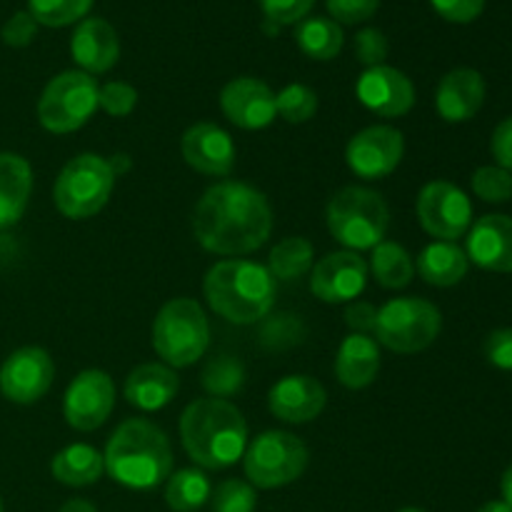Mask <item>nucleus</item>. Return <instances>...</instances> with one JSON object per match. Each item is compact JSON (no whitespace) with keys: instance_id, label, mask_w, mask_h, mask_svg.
I'll use <instances>...</instances> for the list:
<instances>
[{"instance_id":"3","label":"nucleus","mask_w":512,"mask_h":512,"mask_svg":"<svg viewBox=\"0 0 512 512\" xmlns=\"http://www.w3.org/2000/svg\"><path fill=\"white\" fill-rule=\"evenodd\" d=\"M105 473L130 490H153L173 473V450L163 430L145 418L115 428L105 445Z\"/></svg>"},{"instance_id":"21","label":"nucleus","mask_w":512,"mask_h":512,"mask_svg":"<svg viewBox=\"0 0 512 512\" xmlns=\"http://www.w3.org/2000/svg\"><path fill=\"white\" fill-rule=\"evenodd\" d=\"M468 260L493 273H512V218L485 215L468 233Z\"/></svg>"},{"instance_id":"22","label":"nucleus","mask_w":512,"mask_h":512,"mask_svg":"<svg viewBox=\"0 0 512 512\" xmlns=\"http://www.w3.org/2000/svg\"><path fill=\"white\" fill-rule=\"evenodd\" d=\"M485 103V80L473 68H455L440 80L435 108L448 123H465L475 118Z\"/></svg>"},{"instance_id":"8","label":"nucleus","mask_w":512,"mask_h":512,"mask_svg":"<svg viewBox=\"0 0 512 512\" xmlns=\"http://www.w3.org/2000/svg\"><path fill=\"white\" fill-rule=\"evenodd\" d=\"M308 460L310 453L303 440L285 430H268L245 448V478L260 490L285 488L305 473Z\"/></svg>"},{"instance_id":"39","label":"nucleus","mask_w":512,"mask_h":512,"mask_svg":"<svg viewBox=\"0 0 512 512\" xmlns=\"http://www.w3.org/2000/svg\"><path fill=\"white\" fill-rule=\"evenodd\" d=\"M355 55L365 68H375V65H385L388 58V38L383 30L378 28H363L355 35Z\"/></svg>"},{"instance_id":"36","label":"nucleus","mask_w":512,"mask_h":512,"mask_svg":"<svg viewBox=\"0 0 512 512\" xmlns=\"http://www.w3.org/2000/svg\"><path fill=\"white\" fill-rule=\"evenodd\" d=\"M473 193L485 203H505L512 198V173L498 165L478 168L473 173Z\"/></svg>"},{"instance_id":"13","label":"nucleus","mask_w":512,"mask_h":512,"mask_svg":"<svg viewBox=\"0 0 512 512\" xmlns=\"http://www.w3.org/2000/svg\"><path fill=\"white\" fill-rule=\"evenodd\" d=\"M115 408V385L105 370H83L65 390V423L78 433L98 430Z\"/></svg>"},{"instance_id":"17","label":"nucleus","mask_w":512,"mask_h":512,"mask_svg":"<svg viewBox=\"0 0 512 512\" xmlns=\"http://www.w3.org/2000/svg\"><path fill=\"white\" fill-rule=\"evenodd\" d=\"M225 118L243 130H263L275 120V93L258 78H235L220 93Z\"/></svg>"},{"instance_id":"38","label":"nucleus","mask_w":512,"mask_h":512,"mask_svg":"<svg viewBox=\"0 0 512 512\" xmlns=\"http://www.w3.org/2000/svg\"><path fill=\"white\" fill-rule=\"evenodd\" d=\"M265 20L273 25H298L300 20L308 18L315 0H258Z\"/></svg>"},{"instance_id":"34","label":"nucleus","mask_w":512,"mask_h":512,"mask_svg":"<svg viewBox=\"0 0 512 512\" xmlns=\"http://www.w3.org/2000/svg\"><path fill=\"white\" fill-rule=\"evenodd\" d=\"M275 110L288 123H308L318 113V95L303 83H290L275 95Z\"/></svg>"},{"instance_id":"15","label":"nucleus","mask_w":512,"mask_h":512,"mask_svg":"<svg viewBox=\"0 0 512 512\" xmlns=\"http://www.w3.org/2000/svg\"><path fill=\"white\" fill-rule=\"evenodd\" d=\"M368 263L353 250L330 253L315 263L310 290L323 303H353L368 285Z\"/></svg>"},{"instance_id":"7","label":"nucleus","mask_w":512,"mask_h":512,"mask_svg":"<svg viewBox=\"0 0 512 512\" xmlns=\"http://www.w3.org/2000/svg\"><path fill=\"white\" fill-rule=\"evenodd\" d=\"M115 175L103 155L83 153L65 163L53 188L55 208L70 220L93 218L113 193Z\"/></svg>"},{"instance_id":"28","label":"nucleus","mask_w":512,"mask_h":512,"mask_svg":"<svg viewBox=\"0 0 512 512\" xmlns=\"http://www.w3.org/2000/svg\"><path fill=\"white\" fill-rule=\"evenodd\" d=\"M295 43L308 58L313 60H333L340 55L345 43L343 28L333 18H305L295 28Z\"/></svg>"},{"instance_id":"20","label":"nucleus","mask_w":512,"mask_h":512,"mask_svg":"<svg viewBox=\"0 0 512 512\" xmlns=\"http://www.w3.org/2000/svg\"><path fill=\"white\" fill-rule=\"evenodd\" d=\"M70 55L83 73H108L120 58V38L108 20L83 18L70 35Z\"/></svg>"},{"instance_id":"50","label":"nucleus","mask_w":512,"mask_h":512,"mask_svg":"<svg viewBox=\"0 0 512 512\" xmlns=\"http://www.w3.org/2000/svg\"><path fill=\"white\" fill-rule=\"evenodd\" d=\"M398 512H425V510H420V508H403V510H398Z\"/></svg>"},{"instance_id":"31","label":"nucleus","mask_w":512,"mask_h":512,"mask_svg":"<svg viewBox=\"0 0 512 512\" xmlns=\"http://www.w3.org/2000/svg\"><path fill=\"white\" fill-rule=\"evenodd\" d=\"M315 248L308 238H283L268 258V270L275 280H298L313 270Z\"/></svg>"},{"instance_id":"42","label":"nucleus","mask_w":512,"mask_h":512,"mask_svg":"<svg viewBox=\"0 0 512 512\" xmlns=\"http://www.w3.org/2000/svg\"><path fill=\"white\" fill-rule=\"evenodd\" d=\"M430 5L450 23H473L483 13L485 0H430Z\"/></svg>"},{"instance_id":"9","label":"nucleus","mask_w":512,"mask_h":512,"mask_svg":"<svg viewBox=\"0 0 512 512\" xmlns=\"http://www.w3.org/2000/svg\"><path fill=\"white\" fill-rule=\"evenodd\" d=\"M443 328V315L425 298H395L378 310V343L400 355L430 348Z\"/></svg>"},{"instance_id":"44","label":"nucleus","mask_w":512,"mask_h":512,"mask_svg":"<svg viewBox=\"0 0 512 512\" xmlns=\"http://www.w3.org/2000/svg\"><path fill=\"white\" fill-rule=\"evenodd\" d=\"M345 323L353 333L370 335L375 330V323H378V308L370 303H363V300H353L345 310Z\"/></svg>"},{"instance_id":"2","label":"nucleus","mask_w":512,"mask_h":512,"mask_svg":"<svg viewBox=\"0 0 512 512\" xmlns=\"http://www.w3.org/2000/svg\"><path fill=\"white\" fill-rule=\"evenodd\" d=\"M180 440L195 465L205 470H225L245 455L248 423L228 400L200 398L180 415Z\"/></svg>"},{"instance_id":"27","label":"nucleus","mask_w":512,"mask_h":512,"mask_svg":"<svg viewBox=\"0 0 512 512\" xmlns=\"http://www.w3.org/2000/svg\"><path fill=\"white\" fill-rule=\"evenodd\" d=\"M50 473L58 483L68 485V488H88L103 478L105 460L93 445H68L53 458Z\"/></svg>"},{"instance_id":"10","label":"nucleus","mask_w":512,"mask_h":512,"mask_svg":"<svg viewBox=\"0 0 512 512\" xmlns=\"http://www.w3.org/2000/svg\"><path fill=\"white\" fill-rule=\"evenodd\" d=\"M98 90L93 75L83 70H65L45 85L38 100V120L50 133H75L98 110Z\"/></svg>"},{"instance_id":"48","label":"nucleus","mask_w":512,"mask_h":512,"mask_svg":"<svg viewBox=\"0 0 512 512\" xmlns=\"http://www.w3.org/2000/svg\"><path fill=\"white\" fill-rule=\"evenodd\" d=\"M500 490H503V500L512 508V465L503 473V480H500Z\"/></svg>"},{"instance_id":"30","label":"nucleus","mask_w":512,"mask_h":512,"mask_svg":"<svg viewBox=\"0 0 512 512\" xmlns=\"http://www.w3.org/2000/svg\"><path fill=\"white\" fill-rule=\"evenodd\" d=\"M213 485L203 470L185 468L178 473H170L165 483V503L173 512H195L210 503Z\"/></svg>"},{"instance_id":"40","label":"nucleus","mask_w":512,"mask_h":512,"mask_svg":"<svg viewBox=\"0 0 512 512\" xmlns=\"http://www.w3.org/2000/svg\"><path fill=\"white\" fill-rule=\"evenodd\" d=\"M325 3H328V13L335 23L355 25L373 18L383 0H325Z\"/></svg>"},{"instance_id":"45","label":"nucleus","mask_w":512,"mask_h":512,"mask_svg":"<svg viewBox=\"0 0 512 512\" xmlns=\"http://www.w3.org/2000/svg\"><path fill=\"white\" fill-rule=\"evenodd\" d=\"M490 150H493V158L498 163V168L512 173V118H505L495 128L493 140H490Z\"/></svg>"},{"instance_id":"46","label":"nucleus","mask_w":512,"mask_h":512,"mask_svg":"<svg viewBox=\"0 0 512 512\" xmlns=\"http://www.w3.org/2000/svg\"><path fill=\"white\" fill-rule=\"evenodd\" d=\"M108 165H110V170H113L115 178H120V175H123V173H128L130 165H133V163H130L128 155H125V153H118V155H113V158L108 160Z\"/></svg>"},{"instance_id":"6","label":"nucleus","mask_w":512,"mask_h":512,"mask_svg":"<svg viewBox=\"0 0 512 512\" xmlns=\"http://www.w3.org/2000/svg\"><path fill=\"white\" fill-rule=\"evenodd\" d=\"M210 345L208 315L193 298H173L158 310L153 323V348L168 368H188Z\"/></svg>"},{"instance_id":"37","label":"nucleus","mask_w":512,"mask_h":512,"mask_svg":"<svg viewBox=\"0 0 512 512\" xmlns=\"http://www.w3.org/2000/svg\"><path fill=\"white\" fill-rule=\"evenodd\" d=\"M135 105H138V90L123 80L105 83L98 90V108H103L113 118H125V115L133 113Z\"/></svg>"},{"instance_id":"41","label":"nucleus","mask_w":512,"mask_h":512,"mask_svg":"<svg viewBox=\"0 0 512 512\" xmlns=\"http://www.w3.org/2000/svg\"><path fill=\"white\" fill-rule=\"evenodd\" d=\"M35 35H38V23H35V18L28 10L13 13L5 20L3 28H0V38H3V43L10 45V48H25V45L33 43Z\"/></svg>"},{"instance_id":"23","label":"nucleus","mask_w":512,"mask_h":512,"mask_svg":"<svg viewBox=\"0 0 512 512\" xmlns=\"http://www.w3.org/2000/svg\"><path fill=\"white\" fill-rule=\"evenodd\" d=\"M180 380L173 368L163 363H143L125 378V400L143 413L163 410L178 395Z\"/></svg>"},{"instance_id":"49","label":"nucleus","mask_w":512,"mask_h":512,"mask_svg":"<svg viewBox=\"0 0 512 512\" xmlns=\"http://www.w3.org/2000/svg\"><path fill=\"white\" fill-rule=\"evenodd\" d=\"M478 512H512V508L505 500H490V503H485Z\"/></svg>"},{"instance_id":"12","label":"nucleus","mask_w":512,"mask_h":512,"mask_svg":"<svg viewBox=\"0 0 512 512\" xmlns=\"http://www.w3.org/2000/svg\"><path fill=\"white\" fill-rule=\"evenodd\" d=\"M405 155L403 133L393 125H370L353 135L345 148V163L358 178L383 180L395 173Z\"/></svg>"},{"instance_id":"14","label":"nucleus","mask_w":512,"mask_h":512,"mask_svg":"<svg viewBox=\"0 0 512 512\" xmlns=\"http://www.w3.org/2000/svg\"><path fill=\"white\" fill-rule=\"evenodd\" d=\"M55 378L53 358L43 348H20L0 365V393L18 405H33L50 390Z\"/></svg>"},{"instance_id":"25","label":"nucleus","mask_w":512,"mask_h":512,"mask_svg":"<svg viewBox=\"0 0 512 512\" xmlns=\"http://www.w3.org/2000/svg\"><path fill=\"white\" fill-rule=\"evenodd\" d=\"M33 190V170L18 153H0V230L23 218Z\"/></svg>"},{"instance_id":"51","label":"nucleus","mask_w":512,"mask_h":512,"mask_svg":"<svg viewBox=\"0 0 512 512\" xmlns=\"http://www.w3.org/2000/svg\"><path fill=\"white\" fill-rule=\"evenodd\" d=\"M0 512H5V505H3V498H0Z\"/></svg>"},{"instance_id":"47","label":"nucleus","mask_w":512,"mask_h":512,"mask_svg":"<svg viewBox=\"0 0 512 512\" xmlns=\"http://www.w3.org/2000/svg\"><path fill=\"white\" fill-rule=\"evenodd\" d=\"M58 512H98V508H95V505L90 503V500L73 498V500H68V503H65Z\"/></svg>"},{"instance_id":"43","label":"nucleus","mask_w":512,"mask_h":512,"mask_svg":"<svg viewBox=\"0 0 512 512\" xmlns=\"http://www.w3.org/2000/svg\"><path fill=\"white\" fill-rule=\"evenodd\" d=\"M485 358L500 370H512V328L493 330L485 340Z\"/></svg>"},{"instance_id":"1","label":"nucleus","mask_w":512,"mask_h":512,"mask_svg":"<svg viewBox=\"0 0 512 512\" xmlns=\"http://www.w3.org/2000/svg\"><path fill=\"white\" fill-rule=\"evenodd\" d=\"M273 233V210L268 198L253 185L223 180L210 185L195 205L193 235L208 253L238 255L255 253Z\"/></svg>"},{"instance_id":"11","label":"nucleus","mask_w":512,"mask_h":512,"mask_svg":"<svg viewBox=\"0 0 512 512\" xmlns=\"http://www.w3.org/2000/svg\"><path fill=\"white\" fill-rule=\"evenodd\" d=\"M418 220L438 240L455 243L473 223V205L458 185L448 180H433L418 195Z\"/></svg>"},{"instance_id":"19","label":"nucleus","mask_w":512,"mask_h":512,"mask_svg":"<svg viewBox=\"0 0 512 512\" xmlns=\"http://www.w3.org/2000/svg\"><path fill=\"white\" fill-rule=\"evenodd\" d=\"M328 403L323 383L310 375H285L270 388L268 408L283 423L303 425L318 418Z\"/></svg>"},{"instance_id":"4","label":"nucleus","mask_w":512,"mask_h":512,"mask_svg":"<svg viewBox=\"0 0 512 512\" xmlns=\"http://www.w3.org/2000/svg\"><path fill=\"white\" fill-rule=\"evenodd\" d=\"M210 308L235 325H253L268 318L275 305V278L265 265L243 258L215 263L203 280Z\"/></svg>"},{"instance_id":"29","label":"nucleus","mask_w":512,"mask_h":512,"mask_svg":"<svg viewBox=\"0 0 512 512\" xmlns=\"http://www.w3.org/2000/svg\"><path fill=\"white\" fill-rule=\"evenodd\" d=\"M368 270L375 275L378 285L388 290H400L413 280L415 263L403 245L393 243V240H383L373 248Z\"/></svg>"},{"instance_id":"35","label":"nucleus","mask_w":512,"mask_h":512,"mask_svg":"<svg viewBox=\"0 0 512 512\" xmlns=\"http://www.w3.org/2000/svg\"><path fill=\"white\" fill-rule=\"evenodd\" d=\"M213 512H255L258 508V493L245 480H223L210 495Z\"/></svg>"},{"instance_id":"26","label":"nucleus","mask_w":512,"mask_h":512,"mask_svg":"<svg viewBox=\"0 0 512 512\" xmlns=\"http://www.w3.org/2000/svg\"><path fill=\"white\" fill-rule=\"evenodd\" d=\"M468 268L470 260L465 250L458 248L455 243H448V240L430 243L428 248H423V253L418 255V263H415L420 278L428 285H435V288L458 285L468 275Z\"/></svg>"},{"instance_id":"33","label":"nucleus","mask_w":512,"mask_h":512,"mask_svg":"<svg viewBox=\"0 0 512 512\" xmlns=\"http://www.w3.org/2000/svg\"><path fill=\"white\" fill-rule=\"evenodd\" d=\"M245 383V370L240 360L223 355V358L210 360L208 368L203 370V388L208 390L210 398H230L238 393Z\"/></svg>"},{"instance_id":"32","label":"nucleus","mask_w":512,"mask_h":512,"mask_svg":"<svg viewBox=\"0 0 512 512\" xmlns=\"http://www.w3.org/2000/svg\"><path fill=\"white\" fill-rule=\"evenodd\" d=\"M93 8V0H28V13L45 28H65L80 23Z\"/></svg>"},{"instance_id":"24","label":"nucleus","mask_w":512,"mask_h":512,"mask_svg":"<svg viewBox=\"0 0 512 512\" xmlns=\"http://www.w3.org/2000/svg\"><path fill=\"white\" fill-rule=\"evenodd\" d=\"M380 370V345L370 335L350 333L335 355V378L350 390L368 388Z\"/></svg>"},{"instance_id":"18","label":"nucleus","mask_w":512,"mask_h":512,"mask_svg":"<svg viewBox=\"0 0 512 512\" xmlns=\"http://www.w3.org/2000/svg\"><path fill=\"white\" fill-rule=\"evenodd\" d=\"M185 163L203 175L225 178L235 168V143L220 125L195 123L180 140Z\"/></svg>"},{"instance_id":"16","label":"nucleus","mask_w":512,"mask_h":512,"mask_svg":"<svg viewBox=\"0 0 512 512\" xmlns=\"http://www.w3.org/2000/svg\"><path fill=\"white\" fill-rule=\"evenodd\" d=\"M358 100L380 118H400L408 115L415 105V85L403 70L390 65H375L365 68V73L355 85Z\"/></svg>"},{"instance_id":"5","label":"nucleus","mask_w":512,"mask_h":512,"mask_svg":"<svg viewBox=\"0 0 512 512\" xmlns=\"http://www.w3.org/2000/svg\"><path fill=\"white\" fill-rule=\"evenodd\" d=\"M328 230L340 245L358 253L383 243L390 225V210L383 195L363 185H348L330 198L325 210Z\"/></svg>"}]
</instances>
